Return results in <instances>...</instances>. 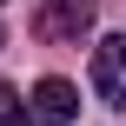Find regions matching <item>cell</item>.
Here are the masks:
<instances>
[{
  "mask_svg": "<svg viewBox=\"0 0 126 126\" xmlns=\"http://www.w3.org/2000/svg\"><path fill=\"white\" fill-rule=\"evenodd\" d=\"M93 93L106 106H126V33H106L93 47Z\"/></svg>",
  "mask_w": 126,
  "mask_h": 126,
  "instance_id": "obj_1",
  "label": "cell"
},
{
  "mask_svg": "<svg viewBox=\"0 0 126 126\" xmlns=\"http://www.w3.org/2000/svg\"><path fill=\"white\" fill-rule=\"evenodd\" d=\"M93 13H100V0H47L40 7V33L47 40H80L93 27Z\"/></svg>",
  "mask_w": 126,
  "mask_h": 126,
  "instance_id": "obj_2",
  "label": "cell"
},
{
  "mask_svg": "<svg viewBox=\"0 0 126 126\" xmlns=\"http://www.w3.org/2000/svg\"><path fill=\"white\" fill-rule=\"evenodd\" d=\"M73 106H80V93H73L66 80H40V86H33V120L66 126V120H73Z\"/></svg>",
  "mask_w": 126,
  "mask_h": 126,
  "instance_id": "obj_3",
  "label": "cell"
},
{
  "mask_svg": "<svg viewBox=\"0 0 126 126\" xmlns=\"http://www.w3.org/2000/svg\"><path fill=\"white\" fill-rule=\"evenodd\" d=\"M0 126H33V113H27V100H20L13 86H0Z\"/></svg>",
  "mask_w": 126,
  "mask_h": 126,
  "instance_id": "obj_4",
  "label": "cell"
},
{
  "mask_svg": "<svg viewBox=\"0 0 126 126\" xmlns=\"http://www.w3.org/2000/svg\"><path fill=\"white\" fill-rule=\"evenodd\" d=\"M0 7H7V0H0Z\"/></svg>",
  "mask_w": 126,
  "mask_h": 126,
  "instance_id": "obj_5",
  "label": "cell"
}]
</instances>
